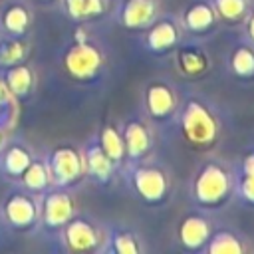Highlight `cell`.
I'll return each instance as SVG.
<instances>
[{
  "label": "cell",
  "mask_w": 254,
  "mask_h": 254,
  "mask_svg": "<svg viewBox=\"0 0 254 254\" xmlns=\"http://www.w3.org/2000/svg\"><path fill=\"white\" fill-rule=\"evenodd\" d=\"M175 123L183 141L196 151L214 147L222 133V115L216 103L194 89L181 93V105Z\"/></svg>",
  "instance_id": "6da1fadb"
},
{
  "label": "cell",
  "mask_w": 254,
  "mask_h": 254,
  "mask_svg": "<svg viewBox=\"0 0 254 254\" xmlns=\"http://www.w3.org/2000/svg\"><path fill=\"white\" fill-rule=\"evenodd\" d=\"M234 175L236 167L220 157L202 159L190 177L189 196L196 208L210 214L224 210L234 198Z\"/></svg>",
  "instance_id": "7a4b0ae2"
},
{
  "label": "cell",
  "mask_w": 254,
  "mask_h": 254,
  "mask_svg": "<svg viewBox=\"0 0 254 254\" xmlns=\"http://www.w3.org/2000/svg\"><path fill=\"white\" fill-rule=\"evenodd\" d=\"M121 177L131 194L145 206L159 210L173 200L175 177L167 163L149 157L145 161L127 165L121 169Z\"/></svg>",
  "instance_id": "3957f363"
},
{
  "label": "cell",
  "mask_w": 254,
  "mask_h": 254,
  "mask_svg": "<svg viewBox=\"0 0 254 254\" xmlns=\"http://www.w3.org/2000/svg\"><path fill=\"white\" fill-rule=\"evenodd\" d=\"M62 67L77 83H95L107 71V52L87 34H77L62 50Z\"/></svg>",
  "instance_id": "277c9868"
},
{
  "label": "cell",
  "mask_w": 254,
  "mask_h": 254,
  "mask_svg": "<svg viewBox=\"0 0 254 254\" xmlns=\"http://www.w3.org/2000/svg\"><path fill=\"white\" fill-rule=\"evenodd\" d=\"M56 238H60L62 250L69 254L101 252L107 238V224L89 212L77 210Z\"/></svg>",
  "instance_id": "5b68a950"
},
{
  "label": "cell",
  "mask_w": 254,
  "mask_h": 254,
  "mask_svg": "<svg viewBox=\"0 0 254 254\" xmlns=\"http://www.w3.org/2000/svg\"><path fill=\"white\" fill-rule=\"evenodd\" d=\"M141 105H143V117L155 129L171 127L177 121L181 91L173 81L165 77L149 79L141 93Z\"/></svg>",
  "instance_id": "8992f818"
},
{
  "label": "cell",
  "mask_w": 254,
  "mask_h": 254,
  "mask_svg": "<svg viewBox=\"0 0 254 254\" xmlns=\"http://www.w3.org/2000/svg\"><path fill=\"white\" fill-rule=\"evenodd\" d=\"M0 218L2 222L18 232L30 234L40 226V194H34L20 185L10 189L0 202Z\"/></svg>",
  "instance_id": "52a82bcc"
},
{
  "label": "cell",
  "mask_w": 254,
  "mask_h": 254,
  "mask_svg": "<svg viewBox=\"0 0 254 254\" xmlns=\"http://www.w3.org/2000/svg\"><path fill=\"white\" fill-rule=\"evenodd\" d=\"M44 159L54 187L73 189L85 179V163H83L81 147L73 143H60L52 147L44 155Z\"/></svg>",
  "instance_id": "ba28073f"
},
{
  "label": "cell",
  "mask_w": 254,
  "mask_h": 254,
  "mask_svg": "<svg viewBox=\"0 0 254 254\" xmlns=\"http://www.w3.org/2000/svg\"><path fill=\"white\" fill-rule=\"evenodd\" d=\"M77 212L73 189L50 187L40 192V226L48 234H60L67 220Z\"/></svg>",
  "instance_id": "9c48e42d"
},
{
  "label": "cell",
  "mask_w": 254,
  "mask_h": 254,
  "mask_svg": "<svg viewBox=\"0 0 254 254\" xmlns=\"http://www.w3.org/2000/svg\"><path fill=\"white\" fill-rule=\"evenodd\" d=\"M214 218L202 208H190L183 212L175 226V240L185 252H204V246L214 228Z\"/></svg>",
  "instance_id": "30bf717a"
},
{
  "label": "cell",
  "mask_w": 254,
  "mask_h": 254,
  "mask_svg": "<svg viewBox=\"0 0 254 254\" xmlns=\"http://www.w3.org/2000/svg\"><path fill=\"white\" fill-rule=\"evenodd\" d=\"M121 135L125 143V165L145 161L155 155V127L141 115H131L121 125Z\"/></svg>",
  "instance_id": "8fae6325"
},
{
  "label": "cell",
  "mask_w": 254,
  "mask_h": 254,
  "mask_svg": "<svg viewBox=\"0 0 254 254\" xmlns=\"http://www.w3.org/2000/svg\"><path fill=\"white\" fill-rule=\"evenodd\" d=\"M185 32L175 14H159L143 30V48L151 56H171L173 50L183 42Z\"/></svg>",
  "instance_id": "7c38bea8"
},
{
  "label": "cell",
  "mask_w": 254,
  "mask_h": 254,
  "mask_svg": "<svg viewBox=\"0 0 254 254\" xmlns=\"http://www.w3.org/2000/svg\"><path fill=\"white\" fill-rule=\"evenodd\" d=\"M175 71L185 79H202L212 69L210 52L204 46V40L183 38V42L171 54Z\"/></svg>",
  "instance_id": "4fadbf2b"
},
{
  "label": "cell",
  "mask_w": 254,
  "mask_h": 254,
  "mask_svg": "<svg viewBox=\"0 0 254 254\" xmlns=\"http://www.w3.org/2000/svg\"><path fill=\"white\" fill-rule=\"evenodd\" d=\"M179 22L187 38L208 40L220 28V18L210 0H190L179 14Z\"/></svg>",
  "instance_id": "5bb4252c"
},
{
  "label": "cell",
  "mask_w": 254,
  "mask_h": 254,
  "mask_svg": "<svg viewBox=\"0 0 254 254\" xmlns=\"http://www.w3.org/2000/svg\"><path fill=\"white\" fill-rule=\"evenodd\" d=\"M81 155H83V163H85V179H89L93 185L105 187L121 173V169L111 161V157L101 147L97 133H93L81 145Z\"/></svg>",
  "instance_id": "9a60e30c"
},
{
  "label": "cell",
  "mask_w": 254,
  "mask_h": 254,
  "mask_svg": "<svg viewBox=\"0 0 254 254\" xmlns=\"http://www.w3.org/2000/svg\"><path fill=\"white\" fill-rule=\"evenodd\" d=\"M159 14V0H119L115 8L117 24L129 32H143Z\"/></svg>",
  "instance_id": "2e32d148"
},
{
  "label": "cell",
  "mask_w": 254,
  "mask_h": 254,
  "mask_svg": "<svg viewBox=\"0 0 254 254\" xmlns=\"http://www.w3.org/2000/svg\"><path fill=\"white\" fill-rule=\"evenodd\" d=\"M101 252H107V254H145L147 242H145V236L139 232V228L119 220V222L107 224V238H105Z\"/></svg>",
  "instance_id": "e0dca14e"
},
{
  "label": "cell",
  "mask_w": 254,
  "mask_h": 254,
  "mask_svg": "<svg viewBox=\"0 0 254 254\" xmlns=\"http://www.w3.org/2000/svg\"><path fill=\"white\" fill-rule=\"evenodd\" d=\"M254 252L246 232L232 224H214L210 238L204 246V254H246Z\"/></svg>",
  "instance_id": "ac0fdd59"
},
{
  "label": "cell",
  "mask_w": 254,
  "mask_h": 254,
  "mask_svg": "<svg viewBox=\"0 0 254 254\" xmlns=\"http://www.w3.org/2000/svg\"><path fill=\"white\" fill-rule=\"evenodd\" d=\"M34 24V8L30 0H4L0 6V34L28 36Z\"/></svg>",
  "instance_id": "d6986e66"
},
{
  "label": "cell",
  "mask_w": 254,
  "mask_h": 254,
  "mask_svg": "<svg viewBox=\"0 0 254 254\" xmlns=\"http://www.w3.org/2000/svg\"><path fill=\"white\" fill-rule=\"evenodd\" d=\"M224 65L232 79L240 83H254V44L242 36L228 48Z\"/></svg>",
  "instance_id": "ffe728a7"
},
{
  "label": "cell",
  "mask_w": 254,
  "mask_h": 254,
  "mask_svg": "<svg viewBox=\"0 0 254 254\" xmlns=\"http://www.w3.org/2000/svg\"><path fill=\"white\" fill-rule=\"evenodd\" d=\"M36 159L34 149L22 139H8L6 147L0 153V171L12 183H18L30 163Z\"/></svg>",
  "instance_id": "44dd1931"
},
{
  "label": "cell",
  "mask_w": 254,
  "mask_h": 254,
  "mask_svg": "<svg viewBox=\"0 0 254 254\" xmlns=\"http://www.w3.org/2000/svg\"><path fill=\"white\" fill-rule=\"evenodd\" d=\"M0 75H2L4 83L8 85V89L12 91V95H14L20 103H22V101H28V99L34 95L36 85H38V77H36L34 67L28 64V60L4 67Z\"/></svg>",
  "instance_id": "7402d4cb"
},
{
  "label": "cell",
  "mask_w": 254,
  "mask_h": 254,
  "mask_svg": "<svg viewBox=\"0 0 254 254\" xmlns=\"http://www.w3.org/2000/svg\"><path fill=\"white\" fill-rule=\"evenodd\" d=\"M58 2L62 4L65 16L77 24L97 20L109 8V0H58Z\"/></svg>",
  "instance_id": "603a6c76"
},
{
  "label": "cell",
  "mask_w": 254,
  "mask_h": 254,
  "mask_svg": "<svg viewBox=\"0 0 254 254\" xmlns=\"http://www.w3.org/2000/svg\"><path fill=\"white\" fill-rule=\"evenodd\" d=\"M97 137H99V143L105 149V153L111 157V161L119 169H123V165H125V143H123V135H121L119 125L109 123V121L103 123L97 131Z\"/></svg>",
  "instance_id": "cb8c5ba5"
},
{
  "label": "cell",
  "mask_w": 254,
  "mask_h": 254,
  "mask_svg": "<svg viewBox=\"0 0 254 254\" xmlns=\"http://www.w3.org/2000/svg\"><path fill=\"white\" fill-rule=\"evenodd\" d=\"M16 185H20L22 189H26V190H30L34 194H40L46 189H50L52 187V179H50V171H48L46 159L36 155V159L30 163V167L24 171V175L20 177V181Z\"/></svg>",
  "instance_id": "d4e9b609"
},
{
  "label": "cell",
  "mask_w": 254,
  "mask_h": 254,
  "mask_svg": "<svg viewBox=\"0 0 254 254\" xmlns=\"http://www.w3.org/2000/svg\"><path fill=\"white\" fill-rule=\"evenodd\" d=\"M30 56V42L28 36H8L0 34V67H8L20 62H26Z\"/></svg>",
  "instance_id": "484cf974"
},
{
  "label": "cell",
  "mask_w": 254,
  "mask_h": 254,
  "mask_svg": "<svg viewBox=\"0 0 254 254\" xmlns=\"http://www.w3.org/2000/svg\"><path fill=\"white\" fill-rule=\"evenodd\" d=\"M220 22L222 24H230V26H236V24H242L250 6H252V0H210Z\"/></svg>",
  "instance_id": "4316f807"
},
{
  "label": "cell",
  "mask_w": 254,
  "mask_h": 254,
  "mask_svg": "<svg viewBox=\"0 0 254 254\" xmlns=\"http://www.w3.org/2000/svg\"><path fill=\"white\" fill-rule=\"evenodd\" d=\"M18 115H20V101L12 95V91L8 89V85L0 75V127L8 131L14 129Z\"/></svg>",
  "instance_id": "83f0119b"
},
{
  "label": "cell",
  "mask_w": 254,
  "mask_h": 254,
  "mask_svg": "<svg viewBox=\"0 0 254 254\" xmlns=\"http://www.w3.org/2000/svg\"><path fill=\"white\" fill-rule=\"evenodd\" d=\"M234 198H240L244 204L254 206V175L238 167L234 175Z\"/></svg>",
  "instance_id": "f1b7e54d"
},
{
  "label": "cell",
  "mask_w": 254,
  "mask_h": 254,
  "mask_svg": "<svg viewBox=\"0 0 254 254\" xmlns=\"http://www.w3.org/2000/svg\"><path fill=\"white\" fill-rule=\"evenodd\" d=\"M242 36L254 44V4L250 6V10L242 22Z\"/></svg>",
  "instance_id": "f546056e"
},
{
  "label": "cell",
  "mask_w": 254,
  "mask_h": 254,
  "mask_svg": "<svg viewBox=\"0 0 254 254\" xmlns=\"http://www.w3.org/2000/svg\"><path fill=\"white\" fill-rule=\"evenodd\" d=\"M238 169H242V171H246V173L254 175V149H250V151L242 157V161H240Z\"/></svg>",
  "instance_id": "4dcf8cb0"
},
{
  "label": "cell",
  "mask_w": 254,
  "mask_h": 254,
  "mask_svg": "<svg viewBox=\"0 0 254 254\" xmlns=\"http://www.w3.org/2000/svg\"><path fill=\"white\" fill-rule=\"evenodd\" d=\"M8 129H4V127H0V153H2V149L6 147V143H8Z\"/></svg>",
  "instance_id": "1f68e13d"
},
{
  "label": "cell",
  "mask_w": 254,
  "mask_h": 254,
  "mask_svg": "<svg viewBox=\"0 0 254 254\" xmlns=\"http://www.w3.org/2000/svg\"><path fill=\"white\" fill-rule=\"evenodd\" d=\"M36 2H40V4H46V6H48V4H54V2H58V0H36Z\"/></svg>",
  "instance_id": "d6a6232c"
},
{
  "label": "cell",
  "mask_w": 254,
  "mask_h": 254,
  "mask_svg": "<svg viewBox=\"0 0 254 254\" xmlns=\"http://www.w3.org/2000/svg\"><path fill=\"white\" fill-rule=\"evenodd\" d=\"M0 222H2V218H0Z\"/></svg>",
  "instance_id": "836d02e7"
}]
</instances>
